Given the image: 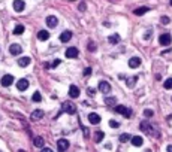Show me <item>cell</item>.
Wrapping results in <instances>:
<instances>
[{"label":"cell","instance_id":"7a4b0ae2","mask_svg":"<svg viewBox=\"0 0 172 152\" xmlns=\"http://www.w3.org/2000/svg\"><path fill=\"white\" fill-rule=\"evenodd\" d=\"M139 128H141V131L147 133V134H153V133H156V134L159 136V133L153 130V125H151V124L148 122V121H142V122L139 124Z\"/></svg>","mask_w":172,"mask_h":152},{"label":"cell","instance_id":"e575fe53","mask_svg":"<svg viewBox=\"0 0 172 152\" xmlns=\"http://www.w3.org/2000/svg\"><path fill=\"white\" fill-rule=\"evenodd\" d=\"M160 22H162V24H169V22H171V20H169V17L163 15V17L160 18Z\"/></svg>","mask_w":172,"mask_h":152},{"label":"cell","instance_id":"60d3db41","mask_svg":"<svg viewBox=\"0 0 172 152\" xmlns=\"http://www.w3.org/2000/svg\"><path fill=\"white\" fill-rule=\"evenodd\" d=\"M42 151H45V152H51L52 149H49V148H42Z\"/></svg>","mask_w":172,"mask_h":152},{"label":"cell","instance_id":"5b68a950","mask_svg":"<svg viewBox=\"0 0 172 152\" xmlns=\"http://www.w3.org/2000/svg\"><path fill=\"white\" fill-rule=\"evenodd\" d=\"M111 85L106 82V81H102V82H99V91L100 93H103V94H109L111 93Z\"/></svg>","mask_w":172,"mask_h":152},{"label":"cell","instance_id":"52a82bcc","mask_svg":"<svg viewBox=\"0 0 172 152\" xmlns=\"http://www.w3.org/2000/svg\"><path fill=\"white\" fill-rule=\"evenodd\" d=\"M88 122L91 125H97L100 122V116L97 115L96 112H91V113H88Z\"/></svg>","mask_w":172,"mask_h":152},{"label":"cell","instance_id":"ac0fdd59","mask_svg":"<svg viewBox=\"0 0 172 152\" xmlns=\"http://www.w3.org/2000/svg\"><path fill=\"white\" fill-rule=\"evenodd\" d=\"M30 63H32L30 57H21V58L18 60V66H20V67H27Z\"/></svg>","mask_w":172,"mask_h":152},{"label":"cell","instance_id":"7402d4cb","mask_svg":"<svg viewBox=\"0 0 172 152\" xmlns=\"http://www.w3.org/2000/svg\"><path fill=\"white\" fill-rule=\"evenodd\" d=\"M148 10H150V8H147V6H142V8H138V9H135V10H133V14L141 17V15H144V14H147Z\"/></svg>","mask_w":172,"mask_h":152},{"label":"cell","instance_id":"1f68e13d","mask_svg":"<svg viewBox=\"0 0 172 152\" xmlns=\"http://www.w3.org/2000/svg\"><path fill=\"white\" fill-rule=\"evenodd\" d=\"M153 115H154V112H153L151 109H145V110H144V116H145V118H151Z\"/></svg>","mask_w":172,"mask_h":152},{"label":"cell","instance_id":"cb8c5ba5","mask_svg":"<svg viewBox=\"0 0 172 152\" xmlns=\"http://www.w3.org/2000/svg\"><path fill=\"white\" fill-rule=\"evenodd\" d=\"M114 112H117V113H121V115L124 116V113L127 112V107L126 106H114Z\"/></svg>","mask_w":172,"mask_h":152},{"label":"cell","instance_id":"f35d334b","mask_svg":"<svg viewBox=\"0 0 172 152\" xmlns=\"http://www.w3.org/2000/svg\"><path fill=\"white\" fill-rule=\"evenodd\" d=\"M90 75H91V67H87L84 70V76H90Z\"/></svg>","mask_w":172,"mask_h":152},{"label":"cell","instance_id":"d4e9b609","mask_svg":"<svg viewBox=\"0 0 172 152\" xmlns=\"http://www.w3.org/2000/svg\"><path fill=\"white\" fill-rule=\"evenodd\" d=\"M120 142L121 143H126V142H129V140H132V136L130 134H127V133H123V134H120Z\"/></svg>","mask_w":172,"mask_h":152},{"label":"cell","instance_id":"f1b7e54d","mask_svg":"<svg viewBox=\"0 0 172 152\" xmlns=\"http://www.w3.org/2000/svg\"><path fill=\"white\" fill-rule=\"evenodd\" d=\"M32 100H33V101H36V103H39V101H42V96H41V93H39V91H36V93L33 94Z\"/></svg>","mask_w":172,"mask_h":152},{"label":"cell","instance_id":"ba28073f","mask_svg":"<svg viewBox=\"0 0 172 152\" xmlns=\"http://www.w3.org/2000/svg\"><path fill=\"white\" fill-rule=\"evenodd\" d=\"M9 52H11L12 55H20V54L23 52V48H21L18 43H12V45L9 46Z\"/></svg>","mask_w":172,"mask_h":152},{"label":"cell","instance_id":"d6a6232c","mask_svg":"<svg viewBox=\"0 0 172 152\" xmlns=\"http://www.w3.org/2000/svg\"><path fill=\"white\" fill-rule=\"evenodd\" d=\"M151 36H153V30H151V29H148L147 31H145V34H144V39H145V40H148Z\"/></svg>","mask_w":172,"mask_h":152},{"label":"cell","instance_id":"7bdbcfd3","mask_svg":"<svg viewBox=\"0 0 172 152\" xmlns=\"http://www.w3.org/2000/svg\"><path fill=\"white\" fill-rule=\"evenodd\" d=\"M169 2H171V5H172V0H169Z\"/></svg>","mask_w":172,"mask_h":152},{"label":"cell","instance_id":"484cf974","mask_svg":"<svg viewBox=\"0 0 172 152\" xmlns=\"http://www.w3.org/2000/svg\"><path fill=\"white\" fill-rule=\"evenodd\" d=\"M136 81H138V76H132V78H129L127 79V86L129 88H133L135 84H136Z\"/></svg>","mask_w":172,"mask_h":152},{"label":"cell","instance_id":"d590c367","mask_svg":"<svg viewBox=\"0 0 172 152\" xmlns=\"http://www.w3.org/2000/svg\"><path fill=\"white\" fill-rule=\"evenodd\" d=\"M60 63H61V60H59V58H57V60H54V61L51 63V67H52V69H56V67L60 64Z\"/></svg>","mask_w":172,"mask_h":152},{"label":"cell","instance_id":"f546056e","mask_svg":"<svg viewBox=\"0 0 172 152\" xmlns=\"http://www.w3.org/2000/svg\"><path fill=\"white\" fill-rule=\"evenodd\" d=\"M163 86H165V90H172V78H168V79L165 81Z\"/></svg>","mask_w":172,"mask_h":152},{"label":"cell","instance_id":"277c9868","mask_svg":"<svg viewBox=\"0 0 172 152\" xmlns=\"http://www.w3.org/2000/svg\"><path fill=\"white\" fill-rule=\"evenodd\" d=\"M171 42H172V36L169 33H165V34H162L160 37H159V43H160L162 46H169Z\"/></svg>","mask_w":172,"mask_h":152},{"label":"cell","instance_id":"8992f818","mask_svg":"<svg viewBox=\"0 0 172 152\" xmlns=\"http://www.w3.org/2000/svg\"><path fill=\"white\" fill-rule=\"evenodd\" d=\"M78 54H79V51L75 46H70V48H68V49L64 51V55L68 57V58H76Z\"/></svg>","mask_w":172,"mask_h":152},{"label":"cell","instance_id":"4316f807","mask_svg":"<svg viewBox=\"0 0 172 152\" xmlns=\"http://www.w3.org/2000/svg\"><path fill=\"white\" fill-rule=\"evenodd\" d=\"M105 105L106 106H115L117 105V98L115 97H108L106 100H105Z\"/></svg>","mask_w":172,"mask_h":152},{"label":"cell","instance_id":"e0dca14e","mask_svg":"<svg viewBox=\"0 0 172 152\" xmlns=\"http://www.w3.org/2000/svg\"><path fill=\"white\" fill-rule=\"evenodd\" d=\"M33 145H35L36 148H39V149H42V148H44V145H45V142H44V137H41V136H36V137L33 139Z\"/></svg>","mask_w":172,"mask_h":152},{"label":"cell","instance_id":"ee69618b","mask_svg":"<svg viewBox=\"0 0 172 152\" xmlns=\"http://www.w3.org/2000/svg\"><path fill=\"white\" fill-rule=\"evenodd\" d=\"M171 100H172V98H171Z\"/></svg>","mask_w":172,"mask_h":152},{"label":"cell","instance_id":"44dd1931","mask_svg":"<svg viewBox=\"0 0 172 152\" xmlns=\"http://www.w3.org/2000/svg\"><path fill=\"white\" fill-rule=\"evenodd\" d=\"M103 136H105L103 131H96V133L93 134V140H94L96 143H100V142L103 140Z\"/></svg>","mask_w":172,"mask_h":152},{"label":"cell","instance_id":"74e56055","mask_svg":"<svg viewBox=\"0 0 172 152\" xmlns=\"http://www.w3.org/2000/svg\"><path fill=\"white\" fill-rule=\"evenodd\" d=\"M87 94H88V96H91V97H93V96L96 94V91L93 90V88H88V90H87Z\"/></svg>","mask_w":172,"mask_h":152},{"label":"cell","instance_id":"603a6c76","mask_svg":"<svg viewBox=\"0 0 172 152\" xmlns=\"http://www.w3.org/2000/svg\"><path fill=\"white\" fill-rule=\"evenodd\" d=\"M108 40H109L111 45H117L118 42H120V36H118V34H112V36L108 37Z\"/></svg>","mask_w":172,"mask_h":152},{"label":"cell","instance_id":"ab89813d","mask_svg":"<svg viewBox=\"0 0 172 152\" xmlns=\"http://www.w3.org/2000/svg\"><path fill=\"white\" fill-rule=\"evenodd\" d=\"M44 67H45V69H49L51 64H49V63H44Z\"/></svg>","mask_w":172,"mask_h":152},{"label":"cell","instance_id":"9a60e30c","mask_svg":"<svg viewBox=\"0 0 172 152\" xmlns=\"http://www.w3.org/2000/svg\"><path fill=\"white\" fill-rule=\"evenodd\" d=\"M141 58L139 57H132L130 60H129V66H130V69H138L139 66H141Z\"/></svg>","mask_w":172,"mask_h":152},{"label":"cell","instance_id":"6da1fadb","mask_svg":"<svg viewBox=\"0 0 172 152\" xmlns=\"http://www.w3.org/2000/svg\"><path fill=\"white\" fill-rule=\"evenodd\" d=\"M61 107H63L61 112H66V113H69V115H75L76 113V106L72 103V101H64Z\"/></svg>","mask_w":172,"mask_h":152},{"label":"cell","instance_id":"30bf717a","mask_svg":"<svg viewBox=\"0 0 172 152\" xmlns=\"http://www.w3.org/2000/svg\"><path fill=\"white\" fill-rule=\"evenodd\" d=\"M41 118H44V110L42 109H36V110L32 112V115H30L32 121H39Z\"/></svg>","mask_w":172,"mask_h":152},{"label":"cell","instance_id":"8d00e7d4","mask_svg":"<svg viewBox=\"0 0 172 152\" xmlns=\"http://www.w3.org/2000/svg\"><path fill=\"white\" fill-rule=\"evenodd\" d=\"M78 9L79 10H85L87 9V3L85 2H81V3H79V6H78Z\"/></svg>","mask_w":172,"mask_h":152},{"label":"cell","instance_id":"4dcf8cb0","mask_svg":"<svg viewBox=\"0 0 172 152\" xmlns=\"http://www.w3.org/2000/svg\"><path fill=\"white\" fill-rule=\"evenodd\" d=\"M87 48H88V51H91V52H94V51L97 49V46H96V43H94V42H88Z\"/></svg>","mask_w":172,"mask_h":152},{"label":"cell","instance_id":"83f0119b","mask_svg":"<svg viewBox=\"0 0 172 152\" xmlns=\"http://www.w3.org/2000/svg\"><path fill=\"white\" fill-rule=\"evenodd\" d=\"M24 30H25V29H24V25L18 24V25H15V29H14V34H17V36H18V34H23V33H24Z\"/></svg>","mask_w":172,"mask_h":152},{"label":"cell","instance_id":"9c48e42d","mask_svg":"<svg viewBox=\"0 0 172 152\" xmlns=\"http://www.w3.org/2000/svg\"><path fill=\"white\" fill-rule=\"evenodd\" d=\"M57 24H59L57 17H54V15H49V17H47V25H48V27H51V29H56V27H57Z\"/></svg>","mask_w":172,"mask_h":152},{"label":"cell","instance_id":"3957f363","mask_svg":"<svg viewBox=\"0 0 172 152\" xmlns=\"http://www.w3.org/2000/svg\"><path fill=\"white\" fill-rule=\"evenodd\" d=\"M69 146H70V143H69L68 139H59V142H57V149H59L60 152L68 151V149H69Z\"/></svg>","mask_w":172,"mask_h":152},{"label":"cell","instance_id":"d6986e66","mask_svg":"<svg viewBox=\"0 0 172 152\" xmlns=\"http://www.w3.org/2000/svg\"><path fill=\"white\" fill-rule=\"evenodd\" d=\"M142 143H144V139H142V136H133L132 137V145L133 146H142Z\"/></svg>","mask_w":172,"mask_h":152},{"label":"cell","instance_id":"8fae6325","mask_svg":"<svg viewBox=\"0 0 172 152\" xmlns=\"http://www.w3.org/2000/svg\"><path fill=\"white\" fill-rule=\"evenodd\" d=\"M79 94H81L79 88H78L76 85H70V88H69V97H70V98H78Z\"/></svg>","mask_w":172,"mask_h":152},{"label":"cell","instance_id":"5bb4252c","mask_svg":"<svg viewBox=\"0 0 172 152\" xmlns=\"http://www.w3.org/2000/svg\"><path fill=\"white\" fill-rule=\"evenodd\" d=\"M72 39V31L70 30H64L61 34H60V42L66 43V42H69Z\"/></svg>","mask_w":172,"mask_h":152},{"label":"cell","instance_id":"ffe728a7","mask_svg":"<svg viewBox=\"0 0 172 152\" xmlns=\"http://www.w3.org/2000/svg\"><path fill=\"white\" fill-rule=\"evenodd\" d=\"M37 39H39V40H48V39H49V33H48L47 30L37 31Z\"/></svg>","mask_w":172,"mask_h":152},{"label":"cell","instance_id":"836d02e7","mask_svg":"<svg viewBox=\"0 0 172 152\" xmlns=\"http://www.w3.org/2000/svg\"><path fill=\"white\" fill-rule=\"evenodd\" d=\"M109 127H111V128H118V127H120V122L111 119V121H109Z\"/></svg>","mask_w":172,"mask_h":152},{"label":"cell","instance_id":"b9f144b4","mask_svg":"<svg viewBox=\"0 0 172 152\" xmlns=\"http://www.w3.org/2000/svg\"><path fill=\"white\" fill-rule=\"evenodd\" d=\"M166 151H168V152H172V145H169V146L166 148Z\"/></svg>","mask_w":172,"mask_h":152},{"label":"cell","instance_id":"4fadbf2b","mask_svg":"<svg viewBox=\"0 0 172 152\" xmlns=\"http://www.w3.org/2000/svg\"><path fill=\"white\" fill-rule=\"evenodd\" d=\"M17 88H18V91H25V90L29 88V81L25 79V78L20 79V81L17 82Z\"/></svg>","mask_w":172,"mask_h":152},{"label":"cell","instance_id":"2e32d148","mask_svg":"<svg viewBox=\"0 0 172 152\" xmlns=\"http://www.w3.org/2000/svg\"><path fill=\"white\" fill-rule=\"evenodd\" d=\"M24 8H25L24 0H15V2H14V10L15 12H23Z\"/></svg>","mask_w":172,"mask_h":152},{"label":"cell","instance_id":"7c38bea8","mask_svg":"<svg viewBox=\"0 0 172 152\" xmlns=\"http://www.w3.org/2000/svg\"><path fill=\"white\" fill-rule=\"evenodd\" d=\"M12 82H14V76L12 75H5L2 78V81H0V84H2L3 86H11Z\"/></svg>","mask_w":172,"mask_h":152}]
</instances>
